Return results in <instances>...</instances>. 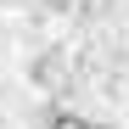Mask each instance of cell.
Instances as JSON below:
<instances>
[{
  "instance_id": "cell-1",
  "label": "cell",
  "mask_w": 129,
  "mask_h": 129,
  "mask_svg": "<svg viewBox=\"0 0 129 129\" xmlns=\"http://www.w3.org/2000/svg\"><path fill=\"white\" fill-rule=\"evenodd\" d=\"M51 129H101V123L79 118V112H56V118H51Z\"/></svg>"
}]
</instances>
